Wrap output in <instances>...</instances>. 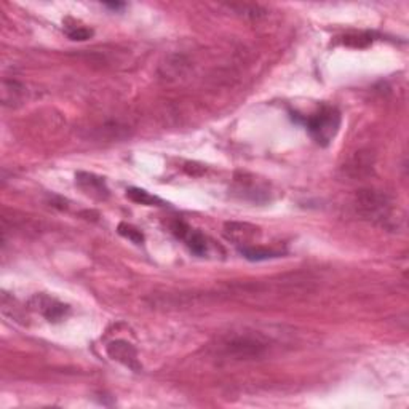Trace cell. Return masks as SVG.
<instances>
[{"mask_svg":"<svg viewBox=\"0 0 409 409\" xmlns=\"http://www.w3.org/2000/svg\"><path fill=\"white\" fill-rule=\"evenodd\" d=\"M269 347H271V343L259 333L243 331V333H232L222 338L217 350L227 358L230 356V358L237 360H253L266 354Z\"/></svg>","mask_w":409,"mask_h":409,"instance_id":"obj_1","label":"cell"},{"mask_svg":"<svg viewBox=\"0 0 409 409\" xmlns=\"http://www.w3.org/2000/svg\"><path fill=\"white\" fill-rule=\"evenodd\" d=\"M355 211L363 219L374 222V224L387 226L392 219V203L388 197L377 192V190H358L354 200Z\"/></svg>","mask_w":409,"mask_h":409,"instance_id":"obj_2","label":"cell"},{"mask_svg":"<svg viewBox=\"0 0 409 409\" xmlns=\"http://www.w3.org/2000/svg\"><path fill=\"white\" fill-rule=\"evenodd\" d=\"M307 131L320 146H328L340 128V112L336 107L323 106L317 113L304 120Z\"/></svg>","mask_w":409,"mask_h":409,"instance_id":"obj_3","label":"cell"},{"mask_svg":"<svg viewBox=\"0 0 409 409\" xmlns=\"http://www.w3.org/2000/svg\"><path fill=\"white\" fill-rule=\"evenodd\" d=\"M224 235L240 248L255 246L256 240L261 237V229L248 222H226Z\"/></svg>","mask_w":409,"mask_h":409,"instance_id":"obj_4","label":"cell"},{"mask_svg":"<svg viewBox=\"0 0 409 409\" xmlns=\"http://www.w3.org/2000/svg\"><path fill=\"white\" fill-rule=\"evenodd\" d=\"M173 234L183 240L190 251L197 256H205L208 253V240L201 232L195 230L183 221H176L172 227Z\"/></svg>","mask_w":409,"mask_h":409,"instance_id":"obj_5","label":"cell"},{"mask_svg":"<svg viewBox=\"0 0 409 409\" xmlns=\"http://www.w3.org/2000/svg\"><path fill=\"white\" fill-rule=\"evenodd\" d=\"M106 352L109 355V358H112L113 361H118V363L127 366L128 370L131 371H141V363H139L138 358V352L134 349V345H131L127 340H112L111 344H107Z\"/></svg>","mask_w":409,"mask_h":409,"instance_id":"obj_6","label":"cell"},{"mask_svg":"<svg viewBox=\"0 0 409 409\" xmlns=\"http://www.w3.org/2000/svg\"><path fill=\"white\" fill-rule=\"evenodd\" d=\"M34 310H37L39 313H42L44 317L48 320V322H60L63 320L67 312H69V307L66 304L60 302L58 299L46 296V294H35L30 301Z\"/></svg>","mask_w":409,"mask_h":409,"instance_id":"obj_7","label":"cell"},{"mask_svg":"<svg viewBox=\"0 0 409 409\" xmlns=\"http://www.w3.org/2000/svg\"><path fill=\"white\" fill-rule=\"evenodd\" d=\"M75 184L79 185L82 192L88 197H91V199L106 200L109 197V188L106 181L93 173L79 172L75 174Z\"/></svg>","mask_w":409,"mask_h":409,"instance_id":"obj_8","label":"cell"},{"mask_svg":"<svg viewBox=\"0 0 409 409\" xmlns=\"http://www.w3.org/2000/svg\"><path fill=\"white\" fill-rule=\"evenodd\" d=\"M0 93H2V104L12 109L23 106L26 96H28L26 87L17 80H3Z\"/></svg>","mask_w":409,"mask_h":409,"instance_id":"obj_9","label":"cell"},{"mask_svg":"<svg viewBox=\"0 0 409 409\" xmlns=\"http://www.w3.org/2000/svg\"><path fill=\"white\" fill-rule=\"evenodd\" d=\"M237 190L242 192V197L251 199L253 201H264L267 199V189H264L261 184L256 183V178H248L243 174L242 179H237Z\"/></svg>","mask_w":409,"mask_h":409,"instance_id":"obj_10","label":"cell"},{"mask_svg":"<svg viewBox=\"0 0 409 409\" xmlns=\"http://www.w3.org/2000/svg\"><path fill=\"white\" fill-rule=\"evenodd\" d=\"M345 172L354 178H363L372 172V155L370 152H356L355 157L345 167Z\"/></svg>","mask_w":409,"mask_h":409,"instance_id":"obj_11","label":"cell"},{"mask_svg":"<svg viewBox=\"0 0 409 409\" xmlns=\"http://www.w3.org/2000/svg\"><path fill=\"white\" fill-rule=\"evenodd\" d=\"M127 197L134 203L138 205H144V206H160L163 205V201L158 199V197H155L152 194H149L147 190L144 189H138V188H131L127 190Z\"/></svg>","mask_w":409,"mask_h":409,"instance_id":"obj_12","label":"cell"},{"mask_svg":"<svg viewBox=\"0 0 409 409\" xmlns=\"http://www.w3.org/2000/svg\"><path fill=\"white\" fill-rule=\"evenodd\" d=\"M240 253L248 259V261H267V259L282 256V253L267 250V248H261V246H256V245L240 248Z\"/></svg>","mask_w":409,"mask_h":409,"instance_id":"obj_13","label":"cell"},{"mask_svg":"<svg viewBox=\"0 0 409 409\" xmlns=\"http://www.w3.org/2000/svg\"><path fill=\"white\" fill-rule=\"evenodd\" d=\"M118 234H120L122 237L128 238L129 242L136 243V245H143L144 243V235L143 232L136 229V227L131 226V224H127V222H122V224H118Z\"/></svg>","mask_w":409,"mask_h":409,"instance_id":"obj_14","label":"cell"},{"mask_svg":"<svg viewBox=\"0 0 409 409\" xmlns=\"http://www.w3.org/2000/svg\"><path fill=\"white\" fill-rule=\"evenodd\" d=\"M67 37L71 40H77V42H85L93 35V30L88 28H82V26H74V28L66 30Z\"/></svg>","mask_w":409,"mask_h":409,"instance_id":"obj_15","label":"cell"},{"mask_svg":"<svg viewBox=\"0 0 409 409\" xmlns=\"http://www.w3.org/2000/svg\"><path fill=\"white\" fill-rule=\"evenodd\" d=\"M344 42L350 46H355V48H363V46L371 44V37L370 34H358L354 35V37H345Z\"/></svg>","mask_w":409,"mask_h":409,"instance_id":"obj_16","label":"cell"},{"mask_svg":"<svg viewBox=\"0 0 409 409\" xmlns=\"http://www.w3.org/2000/svg\"><path fill=\"white\" fill-rule=\"evenodd\" d=\"M107 8H112V10H120L125 7V3H120V2H112V3H104Z\"/></svg>","mask_w":409,"mask_h":409,"instance_id":"obj_17","label":"cell"}]
</instances>
